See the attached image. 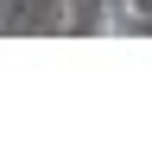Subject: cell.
<instances>
[{"label": "cell", "instance_id": "6da1fadb", "mask_svg": "<svg viewBox=\"0 0 152 158\" xmlns=\"http://www.w3.org/2000/svg\"><path fill=\"white\" fill-rule=\"evenodd\" d=\"M139 25V6L133 0H108V13H101V32H133Z\"/></svg>", "mask_w": 152, "mask_h": 158}]
</instances>
